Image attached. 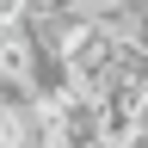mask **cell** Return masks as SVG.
I'll return each mask as SVG.
<instances>
[{
  "label": "cell",
  "instance_id": "obj_1",
  "mask_svg": "<svg viewBox=\"0 0 148 148\" xmlns=\"http://www.w3.org/2000/svg\"><path fill=\"white\" fill-rule=\"evenodd\" d=\"M142 111H148V74H142V80H117L99 105H92L99 142L117 148V142H130V136H142Z\"/></svg>",
  "mask_w": 148,
  "mask_h": 148
},
{
  "label": "cell",
  "instance_id": "obj_2",
  "mask_svg": "<svg viewBox=\"0 0 148 148\" xmlns=\"http://www.w3.org/2000/svg\"><path fill=\"white\" fill-rule=\"evenodd\" d=\"M0 148H37V111L18 99H0Z\"/></svg>",
  "mask_w": 148,
  "mask_h": 148
}]
</instances>
